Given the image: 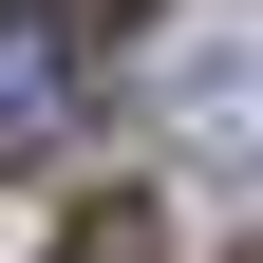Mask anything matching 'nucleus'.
Wrapping results in <instances>:
<instances>
[{
	"label": "nucleus",
	"instance_id": "1",
	"mask_svg": "<svg viewBox=\"0 0 263 263\" xmlns=\"http://www.w3.org/2000/svg\"><path fill=\"white\" fill-rule=\"evenodd\" d=\"M151 113H170V151H188V170H263V0L170 19V57H151Z\"/></svg>",
	"mask_w": 263,
	"mask_h": 263
},
{
	"label": "nucleus",
	"instance_id": "2",
	"mask_svg": "<svg viewBox=\"0 0 263 263\" xmlns=\"http://www.w3.org/2000/svg\"><path fill=\"white\" fill-rule=\"evenodd\" d=\"M76 113H94V38H57L38 0H19V19H0V170H57Z\"/></svg>",
	"mask_w": 263,
	"mask_h": 263
},
{
	"label": "nucleus",
	"instance_id": "3",
	"mask_svg": "<svg viewBox=\"0 0 263 263\" xmlns=\"http://www.w3.org/2000/svg\"><path fill=\"white\" fill-rule=\"evenodd\" d=\"M57 263H170V226L113 188V207H76V226H57Z\"/></svg>",
	"mask_w": 263,
	"mask_h": 263
},
{
	"label": "nucleus",
	"instance_id": "4",
	"mask_svg": "<svg viewBox=\"0 0 263 263\" xmlns=\"http://www.w3.org/2000/svg\"><path fill=\"white\" fill-rule=\"evenodd\" d=\"M38 19H57V38H113V19H151V0H38Z\"/></svg>",
	"mask_w": 263,
	"mask_h": 263
}]
</instances>
